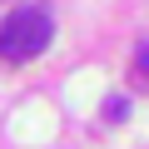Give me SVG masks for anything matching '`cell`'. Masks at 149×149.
Segmentation results:
<instances>
[{
  "label": "cell",
  "instance_id": "6da1fadb",
  "mask_svg": "<svg viewBox=\"0 0 149 149\" xmlns=\"http://www.w3.org/2000/svg\"><path fill=\"white\" fill-rule=\"evenodd\" d=\"M50 35H55V20H50V10H40V5H25V10H15L5 25H0V60H35L45 45H50Z\"/></svg>",
  "mask_w": 149,
  "mask_h": 149
},
{
  "label": "cell",
  "instance_id": "7a4b0ae2",
  "mask_svg": "<svg viewBox=\"0 0 149 149\" xmlns=\"http://www.w3.org/2000/svg\"><path fill=\"white\" fill-rule=\"evenodd\" d=\"M139 65H144V70H149V45H139Z\"/></svg>",
  "mask_w": 149,
  "mask_h": 149
}]
</instances>
